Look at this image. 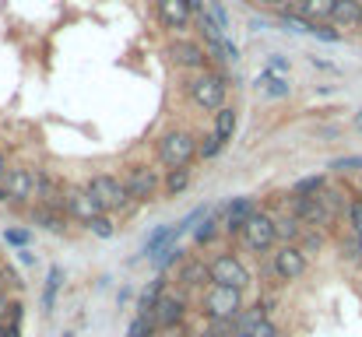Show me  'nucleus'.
Returning a JSON list of instances; mask_svg holds the SVG:
<instances>
[{"instance_id":"e433bc0d","label":"nucleus","mask_w":362,"mask_h":337,"mask_svg":"<svg viewBox=\"0 0 362 337\" xmlns=\"http://www.w3.org/2000/svg\"><path fill=\"white\" fill-rule=\"evenodd\" d=\"M331 172H362V158H356V155L334 158V162H331Z\"/></svg>"},{"instance_id":"3c124183","label":"nucleus","mask_w":362,"mask_h":337,"mask_svg":"<svg viewBox=\"0 0 362 337\" xmlns=\"http://www.w3.org/2000/svg\"><path fill=\"white\" fill-rule=\"evenodd\" d=\"M233 337H243V334H233Z\"/></svg>"},{"instance_id":"a878e982","label":"nucleus","mask_w":362,"mask_h":337,"mask_svg":"<svg viewBox=\"0 0 362 337\" xmlns=\"http://www.w3.org/2000/svg\"><path fill=\"white\" fill-rule=\"evenodd\" d=\"M215 235H222V225H218V215H204L201 218V225L194 228V242L197 246H208Z\"/></svg>"},{"instance_id":"f257e3e1","label":"nucleus","mask_w":362,"mask_h":337,"mask_svg":"<svg viewBox=\"0 0 362 337\" xmlns=\"http://www.w3.org/2000/svg\"><path fill=\"white\" fill-rule=\"evenodd\" d=\"M197 144H201V137H194L190 130H169V134H162L158 144H155L158 165H162L165 172H169V169H187V165H194Z\"/></svg>"},{"instance_id":"ddd939ff","label":"nucleus","mask_w":362,"mask_h":337,"mask_svg":"<svg viewBox=\"0 0 362 337\" xmlns=\"http://www.w3.org/2000/svg\"><path fill=\"white\" fill-rule=\"evenodd\" d=\"M253 211H257V201H253V197H233V201H226V204L218 208V225H222V232L240 239L243 222H246Z\"/></svg>"},{"instance_id":"6ab92c4d","label":"nucleus","mask_w":362,"mask_h":337,"mask_svg":"<svg viewBox=\"0 0 362 337\" xmlns=\"http://www.w3.org/2000/svg\"><path fill=\"white\" fill-rule=\"evenodd\" d=\"M331 7L334 0H296V18L317 25V21H331Z\"/></svg>"},{"instance_id":"6e6552de","label":"nucleus","mask_w":362,"mask_h":337,"mask_svg":"<svg viewBox=\"0 0 362 337\" xmlns=\"http://www.w3.org/2000/svg\"><path fill=\"white\" fill-rule=\"evenodd\" d=\"M123 190L130 194V201H155L162 190V176L151 165H127L123 169Z\"/></svg>"},{"instance_id":"2eb2a0df","label":"nucleus","mask_w":362,"mask_h":337,"mask_svg":"<svg viewBox=\"0 0 362 337\" xmlns=\"http://www.w3.org/2000/svg\"><path fill=\"white\" fill-rule=\"evenodd\" d=\"M331 25H334L338 32H356V28H362L359 0H334V7H331Z\"/></svg>"},{"instance_id":"9b49d317","label":"nucleus","mask_w":362,"mask_h":337,"mask_svg":"<svg viewBox=\"0 0 362 337\" xmlns=\"http://www.w3.org/2000/svg\"><path fill=\"white\" fill-rule=\"evenodd\" d=\"M169 57H173V64L176 67H183V71H194V74H204L208 71V49L201 46V42H190V39H176V42H169Z\"/></svg>"},{"instance_id":"20e7f679","label":"nucleus","mask_w":362,"mask_h":337,"mask_svg":"<svg viewBox=\"0 0 362 337\" xmlns=\"http://www.w3.org/2000/svg\"><path fill=\"white\" fill-rule=\"evenodd\" d=\"M201 309L211 324L236 320L243 313V292L240 288H226V285H208L204 295H201Z\"/></svg>"},{"instance_id":"f03ea898","label":"nucleus","mask_w":362,"mask_h":337,"mask_svg":"<svg viewBox=\"0 0 362 337\" xmlns=\"http://www.w3.org/2000/svg\"><path fill=\"white\" fill-rule=\"evenodd\" d=\"M85 190L92 194V201L99 204L103 215H123V211H130V204H134L130 194L123 190V179L120 176H113V172H99V176H92Z\"/></svg>"},{"instance_id":"393cba45","label":"nucleus","mask_w":362,"mask_h":337,"mask_svg":"<svg viewBox=\"0 0 362 337\" xmlns=\"http://www.w3.org/2000/svg\"><path fill=\"white\" fill-rule=\"evenodd\" d=\"M60 285H64V271H60V267H49V278H46V288H42V309H46V313L57 306Z\"/></svg>"},{"instance_id":"cd10ccee","label":"nucleus","mask_w":362,"mask_h":337,"mask_svg":"<svg viewBox=\"0 0 362 337\" xmlns=\"http://www.w3.org/2000/svg\"><path fill=\"white\" fill-rule=\"evenodd\" d=\"M155 334H158V327H155L151 313H137L130 320V327H127V337H155Z\"/></svg>"},{"instance_id":"a211bd4d","label":"nucleus","mask_w":362,"mask_h":337,"mask_svg":"<svg viewBox=\"0 0 362 337\" xmlns=\"http://www.w3.org/2000/svg\"><path fill=\"white\" fill-rule=\"evenodd\" d=\"M28 218L39 225V228L53 232V235H67V218H64V211H57V208H49V204L32 208V215H28Z\"/></svg>"},{"instance_id":"473e14b6","label":"nucleus","mask_w":362,"mask_h":337,"mask_svg":"<svg viewBox=\"0 0 362 337\" xmlns=\"http://www.w3.org/2000/svg\"><path fill=\"white\" fill-rule=\"evenodd\" d=\"M88 228H92V232H95L99 239H113V235H117V222H113L110 215H99V218L88 225Z\"/></svg>"},{"instance_id":"aec40b11","label":"nucleus","mask_w":362,"mask_h":337,"mask_svg":"<svg viewBox=\"0 0 362 337\" xmlns=\"http://www.w3.org/2000/svg\"><path fill=\"white\" fill-rule=\"evenodd\" d=\"M253 88H257V92H264L267 99H288V92H292V88H288V81H285L281 74H271V71H264V74L253 81Z\"/></svg>"},{"instance_id":"7ed1b4c3","label":"nucleus","mask_w":362,"mask_h":337,"mask_svg":"<svg viewBox=\"0 0 362 337\" xmlns=\"http://www.w3.org/2000/svg\"><path fill=\"white\" fill-rule=\"evenodd\" d=\"M187 92H190L194 106H201L204 112H218L222 106H229V102H226V99H229V85H226L222 74H211V71L194 74L190 85H187Z\"/></svg>"},{"instance_id":"412c9836","label":"nucleus","mask_w":362,"mask_h":337,"mask_svg":"<svg viewBox=\"0 0 362 337\" xmlns=\"http://www.w3.org/2000/svg\"><path fill=\"white\" fill-rule=\"evenodd\" d=\"M165 292H169V281H165V274H155V278H151V285H148V288L141 292V299H137V313H151Z\"/></svg>"},{"instance_id":"2f4dec72","label":"nucleus","mask_w":362,"mask_h":337,"mask_svg":"<svg viewBox=\"0 0 362 337\" xmlns=\"http://www.w3.org/2000/svg\"><path fill=\"white\" fill-rule=\"evenodd\" d=\"M222 148H226V144H222L215 134H208V137H201V144H197V158H215Z\"/></svg>"},{"instance_id":"b1692460","label":"nucleus","mask_w":362,"mask_h":337,"mask_svg":"<svg viewBox=\"0 0 362 337\" xmlns=\"http://www.w3.org/2000/svg\"><path fill=\"white\" fill-rule=\"evenodd\" d=\"M303 232H306V228L296 222L292 215H288V218H274V235H278L281 246H296V242L303 239Z\"/></svg>"},{"instance_id":"4468645a","label":"nucleus","mask_w":362,"mask_h":337,"mask_svg":"<svg viewBox=\"0 0 362 337\" xmlns=\"http://www.w3.org/2000/svg\"><path fill=\"white\" fill-rule=\"evenodd\" d=\"M155 14H158L162 28H169L176 35H183L194 25V14H190L187 0H155Z\"/></svg>"},{"instance_id":"f8f14e48","label":"nucleus","mask_w":362,"mask_h":337,"mask_svg":"<svg viewBox=\"0 0 362 337\" xmlns=\"http://www.w3.org/2000/svg\"><path fill=\"white\" fill-rule=\"evenodd\" d=\"M0 187H4V194H7V201L14 204V208H21V204H28L32 197H35V172L32 169H7V176L0 179Z\"/></svg>"},{"instance_id":"1a4fd4ad","label":"nucleus","mask_w":362,"mask_h":337,"mask_svg":"<svg viewBox=\"0 0 362 337\" xmlns=\"http://www.w3.org/2000/svg\"><path fill=\"white\" fill-rule=\"evenodd\" d=\"M60 208H64V218H67V222H78V225H92L103 215L99 204L92 201V194H88L85 187L64 190V194H60Z\"/></svg>"},{"instance_id":"9d476101","label":"nucleus","mask_w":362,"mask_h":337,"mask_svg":"<svg viewBox=\"0 0 362 337\" xmlns=\"http://www.w3.org/2000/svg\"><path fill=\"white\" fill-rule=\"evenodd\" d=\"M187 313H190V302H187V295L169 288V292L158 299V306L151 309V320H155V327H158V331H176V327L187 320Z\"/></svg>"},{"instance_id":"423d86ee","label":"nucleus","mask_w":362,"mask_h":337,"mask_svg":"<svg viewBox=\"0 0 362 337\" xmlns=\"http://www.w3.org/2000/svg\"><path fill=\"white\" fill-rule=\"evenodd\" d=\"M208 274H211V285H226V288H240V292L253 281V274L246 271V264H243L236 253L211 256L208 260Z\"/></svg>"},{"instance_id":"f3484780","label":"nucleus","mask_w":362,"mask_h":337,"mask_svg":"<svg viewBox=\"0 0 362 337\" xmlns=\"http://www.w3.org/2000/svg\"><path fill=\"white\" fill-rule=\"evenodd\" d=\"M180 281H183L187 288H208V285H211L208 260H201V256H190V260H183V264H180Z\"/></svg>"},{"instance_id":"de8ad7c7","label":"nucleus","mask_w":362,"mask_h":337,"mask_svg":"<svg viewBox=\"0 0 362 337\" xmlns=\"http://www.w3.org/2000/svg\"><path fill=\"white\" fill-rule=\"evenodd\" d=\"M0 204H7V194H4V187H0Z\"/></svg>"},{"instance_id":"37998d69","label":"nucleus","mask_w":362,"mask_h":337,"mask_svg":"<svg viewBox=\"0 0 362 337\" xmlns=\"http://www.w3.org/2000/svg\"><path fill=\"white\" fill-rule=\"evenodd\" d=\"M257 4H267V7H285L288 0H257Z\"/></svg>"},{"instance_id":"4c0bfd02","label":"nucleus","mask_w":362,"mask_h":337,"mask_svg":"<svg viewBox=\"0 0 362 337\" xmlns=\"http://www.w3.org/2000/svg\"><path fill=\"white\" fill-rule=\"evenodd\" d=\"M4 288H25L21 274H18V271H11V267H4Z\"/></svg>"},{"instance_id":"0eeeda50","label":"nucleus","mask_w":362,"mask_h":337,"mask_svg":"<svg viewBox=\"0 0 362 337\" xmlns=\"http://www.w3.org/2000/svg\"><path fill=\"white\" fill-rule=\"evenodd\" d=\"M310 271V256L303 253V246H278L271 256V278H278L281 285L299 281Z\"/></svg>"},{"instance_id":"79ce46f5","label":"nucleus","mask_w":362,"mask_h":337,"mask_svg":"<svg viewBox=\"0 0 362 337\" xmlns=\"http://www.w3.org/2000/svg\"><path fill=\"white\" fill-rule=\"evenodd\" d=\"M7 169H11V165H7V158H4V151H0V179L7 176Z\"/></svg>"},{"instance_id":"c85d7f7f","label":"nucleus","mask_w":362,"mask_h":337,"mask_svg":"<svg viewBox=\"0 0 362 337\" xmlns=\"http://www.w3.org/2000/svg\"><path fill=\"white\" fill-rule=\"evenodd\" d=\"M151 260H155V271L165 274L173 264H183V260H187V249H183V246H169L165 253H158V256H151Z\"/></svg>"},{"instance_id":"39448f33","label":"nucleus","mask_w":362,"mask_h":337,"mask_svg":"<svg viewBox=\"0 0 362 337\" xmlns=\"http://www.w3.org/2000/svg\"><path fill=\"white\" fill-rule=\"evenodd\" d=\"M240 242L250 249V253H257V256H264L267 249H274V242H278V235H274V215H267V211H253L240 228Z\"/></svg>"},{"instance_id":"603ef678","label":"nucleus","mask_w":362,"mask_h":337,"mask_svg":"<svg viewBox=\"0 0 362 337\" xmlns=\"http://www.w3.org/2000/svg\"><path fill=\"white\" fill-rule=\"evenodd\" d=\"M359 7H362V0H359Z\"/></svg>"},{"instance_id":"a19ab883","label":"nucleus","mask_w":362,"mask_h":337,"mask_svg":"<svg viewBox=\"0 0 362 337\" xmlns=\"http://www.w3.org/2000/svg\"><path fill=\"white\" fill-rule=\"evenodd\" d=\"M187 7H190V14H201L204 11V0H187Z\"/></svg>"},{"instance_id":"72a5a7b5","label":"nucleus","mask_w":362,"mask_h":337,"mask_svg":"<svg viewBox=\"0 0 362 337\" xmlns=\"http://www.w3.org/2000/svg\"><path fill=\"white\" fill-rule=\"evenodd\" d=\"M243 337H281V331H278V324H274V320H260V324H253Z\"/></svg>"},{"instance_id":"8fccbe9b","label":"nucleus","mask_w":362,"mask_h":337,"mask_svg":"<svg viewBox=\"0 0 362 337\" xmlns=\"http://www.w3.org/2000/svg\"><path fill=\"white\" fill-rule=\"evenodd\" d=\"M359 187H362V172H359Z\"/></svg>"},{"instance_id":"4be33fe9","label":"nucleus","mask_w":362,"mask_h":337,"mask_svg":"<svg viewBox=\"0 0 362 337\" xmlns=\"http://www.w3.org/2000/svg\"><path fill=\"white\" fill-rule=\"evenodd\" d=\"M236 123H240V112L233 110V106H222V110L215 112V126H211V134H215L222 144H229L233 134H236Z\"/></svg>"},{"instance_id":"a18cd8bd","label":"nucleus","mask_w":362,"mask_h":337,"mask_svg":"<svg viewBox=\"0 0 362 337\" xmlns=\"http://www.w3.org/2000/svg\"><path fill=\"white\" fill-rule=\"evenodd\" d=\"M194 337H218L215 331H201V334H194Z\"/></svg>"},{"instance_id":"49530a36","label":"nucleus","mask_w":362,"mask_h":337,"mask_svg":"<svg viewBox=\"0 0 362 337\" xmlns=\"http://www.w3.org/2000/svg\"><path fill=\"white\" fill-rule=\"evenodd\" d=\"M0 337H11V334H7V324H4V320H0Z\"/></svg>"},{"instance_id":"58836bf2","label":"nucleus","mask_w":362,"mask_h":337,"mask_svg":"<svg viewBox=\"0 0 362 337\" xmlns=\"http://www.w3.org/2000/svg\"><path fill=\"white\" fill-rule=\"evenodd\" d=\"M267 71L271 74H281V71H288V60L285 57H267Z\"/></svg>"},{"instance_id":"7c9ffc66","label":"nucleus","mask_w":362,"mask_h":337,"mask_svg":"<svg viewBox=\"0 0 362 337\" xmlns=\"http://www.w3.org/2000/svg\"><path fill=\"white\" fill-rule=\"evenodd\" d=\"M341 253H345V260H352V264H362V239H356L352 232L341 239Z\"/></svg>"},{"instance_id":"c03bdc74","label":"nucleus","mask_w":362,"mask_h":337,"mask_svg":"<svg viewBox=\"0 0 362 337\" xmlns=\"http://www.w3.org/2000/svg\"><path fill=\"white\" fill-rule=\"evenodd\" d=\"M356 130H362V110L356 112Z\"/></svg>"},{"instance_id":"c9c22d12","label":"nucleus","mask_w":362,"mask_h":337,"mask_svg":"<svg viewBox=\"0 0 362 337\" xmlns=\"http://www.w3.org/2000/svg\"><path fill=\"white\" fill-rule=\"evenodd\" d=\"M4 239H7L11 246H18V249H25V246L32 242V232H28V228H4Z\"/></svg>"},{"instance_id":"ea45409f","label":"nucleus","mask_w":362,"mask_h":337,"mask_svg":"<svg viewBox=\"0 0 362 337\" xmlns=\"http://www.w3.org/2000/svg\"><path fill=\"white\" fill-rule=\"evenodd\" d=\"M7 306H11V299H7L4 288H0V320H7Z\"/></svg>"},{"instance_id":"09e8293b","label":"nucleus","mask_w":362,"mask_h":337,"mask_svg":"<svg viewBox=\"0 0 362 337\" xmlns=\"http://www.w3.org/2000/svg\"><path fill=\"white\" fill-rule=\"evenodd\" d=\"M0 288H4V264H0Z\"/></svg>"},{"instance_id":"f704fd0d","label":"nucleus","mask_w":362,"mask_h":337,"mask_svg":"<svg viewBox=\"0 0 362 337\" xmlns=\"http://www.w3.org/2000/svg\"><path fill=\"white\" fill-rule=\"evenodd\" d=\"M204 215H208V208H194V211H190L187 218H180V222H176V228H180V235L194 232V228L201 225V218H204Z\"/></svg>"},{"instance_id":"bb28decb","label":"nucleus","mask_w":362,"mask_h":337,"mask_svg":"<svg viewBox=\"0 0 362 337\" xmlns=\"http://www.w3.org/2000/svg\"><path fill=\"white\" fill-rule=\"evenodd\" d=\"M320 190H327V176L324 172H317V176H303L299 183H296V197H317Z\"/></svg>"},{"instance_id":"dca6fc26","label":"nucleus","mask_w":362,"mask_h":337,"mask_svg":"<svg viewBox=\"0 0 362 337\" xmlns=\"http://www.w3.org/2000/svg\"><path fill=\"white\" fill-rule=\"evenodd\" d=\"M176 239H180V228H176V225H158V228L144 239L141 256H158V253H165L169 246H176Z\"/></svg>"},{"instance_id":"c756f323","label":"nucleus","mask_w":362,"mask_h":337,"mask_svg":"<svg viewBox=\"0 0 362 337\" xmlns=\"http://www.w3.org/2000/svg\"><path fill=\"white\" fill-rule=\"evenodd\" d=\"M345 218H349V232H352L356 239H362V197L349 201V208H345Z\"/></svg>"},{"instance_id":"5701e85b","label":"nucleus","mask_w":362,"mask_h":337,"mask_svg":"<svg viewBox=\"0 0 362 337\" xmlns=\"http://www.w3.org/2000/svg\"><path fill=\"white\" fill-rule=\"evenodd\" d=\"M190 179H194L190 165H187V169H169V172L162 176V190H165V197H180V194H187V190H190Z\"/></svg>"}]
</instances>
